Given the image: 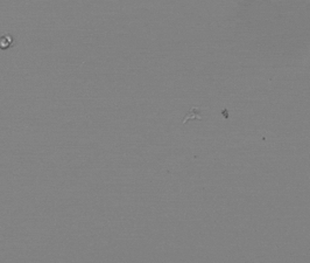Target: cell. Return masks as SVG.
<instances>
[{
  "label": "cell",
  "instance_id": "obj_1",
  "mask_svg": "<svg viewBox=\"0 0 310 263\" xmlns=\"http://www.w3.org/2000/svg\"><path fill=\"white\" fill-rule=\"evenodd\" d=\"M12 42H13V39H12L11 35L1 36V38H0V48H1V49H6V48L11 46Z\"/></svg>",
  "mask_w": 310,
  "mask_h": 263
}]
</instances>
